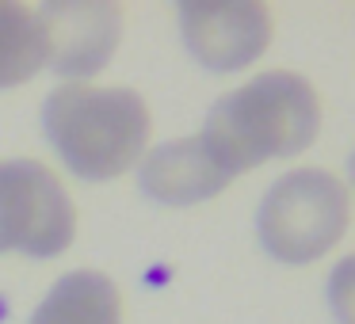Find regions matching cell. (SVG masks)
Instances as JSON below:
<instances>
[{"instance_id":"obj_5","label":"cell","mask_w":355,"mask_h":324,"mask_svg":"<svg viewBox=\"0 0 355 324\" xmlns=\"http://www.w3.org/2000/svg\"><path fill=\"white\" fill-rule=\"evenodd\" d=\"M180 31L199 65L237 73L268 50L271 12L256 0H184Z\"/></svg>"},{"instance_id":"obj_3","label":"cell","mask_w":355,"mask_h":324,"mask_svg":"<svg viewBox=\"0 0 355 324\" xmlns=\"http://www.w3.org/2000/svg\"><path fill=\"white\" fill-rule=\"evenodd\" d=\"M347 229V187L332 172L294 168L268 187L256 214L260 244L283 263H313Z\"/></svg>"},{"instance_id":"obj_6","label":"cell","mask_w":355,"mask_h":324,"mask_svg":"<svg viewBox=\"0 0 355 324\" xmlns=\"http://www.w3.org/2000/svg\"><path fill=\"white\" fill-rule=\"evenodd\" d=\"M35 16L46 35V65L77 84L96 77L123 39V8L107 0H46Z\"/></svg>"},{"instance_id":"obj_4","label":"cell","mask_w":355,"mask_h":324,"mask_svg":"<svg viewBox=\"0 0 355 324\" xmlns=\"http://www.w3.org/2000/svg\"><path fill=\"white\" fill-rule=\"evenodd\" d=\"M77 237V210L58 176L39 161H0V255H62Z\"/></svg>"},{"instance_id":"obj_9","label":"cell","mask_w":355,"mask_h":324,"mask_svg":"<svg viewBox=\"0 0 355 324\" xmlns=\"http://www.w3.org/2000/svg\"><path fill=\"white\" fill-rule=\"evenodd\" d=\"M46 69V35L27 4L0 0V92Z\"/></svg>"},{"instance_id":"obj_1","label":"cell","mask_w":355,"mask_h":324,"mask_svg":"<svg viewBox=\"0 0 355 324\" xmlns=\"http://www.w3.org/2000/svg\"><path fill=\"white\" fill-rule=\"evenodd\" d=\"M321 130V100L298 73L271 69L233 88L210 107L202 145L233 176L263 161L294 156L313 145Z\"/></svg>"},{"instance_id":"obj_8","label":"cell","mask_w":355,"mask_h":324,"mask_svg":"<svg viewBox=\"0 0 355 324\" xmlns=\"http://www.w3.org/2000/svg\"><path fill=\"white\" fill-rule=\"evenodd\" d=\"M123 298L119 286L100 271H69L39 301L27 324H119Z\"/></svg>"},{"instance_id":"obj_2","label":"cell","mask_w":355,"mask_h":324,"mask_svg":"<svg viewBox=\"0 0 355 324\" xmlns=\"http://www.w3.org/2000/svg\"><path fill=\"white\" fill-rule=\"evenodd\" d=\"M42 130L73 176L103 183L141 161L153 123L146 100L130 88L62 84L42 103Z\"/></svg>"},{"instance_id":"obj_7","label":"cell","mask_w":355,"mask_h":324,"mask_svg":"<svg viewBox=\"0 0 355 324\" xmlns=\"http://www.w3.org/2000/svg\"><path fill=\"white\" fill-rule=\"evenodd\" d=\"M225 183H230V172L210 156L199 134L157 145L153 153H146L138 172L141 195L164 206H191V202L214 199L225 191Z\"/></svg>"}]
</instances>
